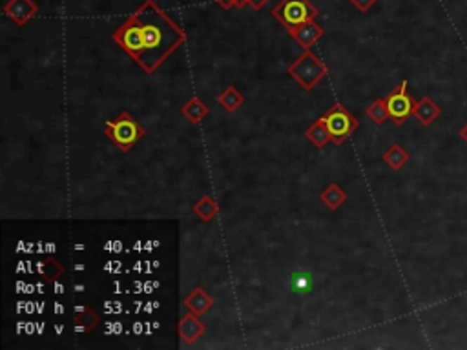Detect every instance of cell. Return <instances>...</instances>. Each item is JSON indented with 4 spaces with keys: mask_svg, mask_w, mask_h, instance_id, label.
<instances>
[{
    "mask_svg": "<svg viewBox=\"0 0 467 350\" xmlns=\"http://www.w3.org/2000/svg\"><path fill=\"white\" fill-rule=\"evenodd\" d=\"M386 100L387 108H389L390 121L396 126H402L409 117H413V109L416 102L413 100V97L409 95L407 81H402V84L396 90L390 91L389 95L386 97Z\"/></svg>",
    "mask_w": 467,
    "mask_h": 350,
    "instance_id": "cell-7",
    "label": "cell"
},
{
    "mask_svg": "<svg viewBox=\"0 0 467 350\" xmlns=\"http://www.w3.org/2000/svg\"><path fill=\"white\" fill-rule=\"evenodd\" d=\"M323 33H325V32H323V27L317 26L314 20H310V22H305V24H301V26H296V27H292V29H289V35H291L292 39H296V41H298V44H300L303 50H309L314 42H317L320 39H322Z\"/></svg>",
    "mask_w": 467,
    "mask_h": 350,
    "instance_id": "cell-10",
    "label": "cell"
},
{
    "mask_svg": "<svg viewBox=\"0 0 467 350\" xmlns=\"http://www.w3.org/2000/svg\"><path fill=\"white\" fill-rule=\"evenodd\" d=\"M213 2H216L218 6H221L223 9L236 8V2H234V0H213Z\"/></svg>",
    "mask_w": 467,
    "mask_h": 350,
    "instance_id": "cell-24",
    "label": "cell"
},
{
    "mask_svg": "<svg viewBox=\"0 0 467 350\" xmlns=\"http://www.w3.org/2000/svg\"><path fill=\"white\" fill-rule=\"evenodd\" d=\"M177 332H179V337L186 345H194L206 332V327L199 321V316H195L194 312L188 310V314L183 316L179 325H177Z\"/></svg>",
    "mask_w": 467,
    "mask_h": 350,
    "instance_id": "cell-9",
    "label": "cell"
},
{
    "mask_svg": "<svg viewBox=\"0 0 467 350\" xmlns=\"http://www.w3.org/2000/svg\"><path fill=\"white\" fill-rule=\"evenodd\" d=\"M305 137L310 139L316 148H323L327 142L331 141V133H329V130H327V126H325V123L322 121V117L317 119L316 123H314L313 126L305 132Z\"/></svg>",
    "mask_w": 467,
    "mask_h": 350,
    "instance_id": "cell-19",
    "label": "cell"
},
{
    "mask_svg": "<svg viewBox=\"0 0 467 350\" xmlns=\"http://www.w3.org/2000/svg\"><path fill=\"white\" fill-rule=\"evenodd\" d=\"M183 303H185L186 309L190 310V312H194L195 316L206 314V312L213 307V299L210 297V294L206 290H203L201 287H195L194 290L185 297Z\"/></svg>",
    "mask_w": 467,
    "mask_h": 350,
    "instance_id": "cell-12",
    "label": "cell"
},
{
    "mask_svg": "<svg viewBox=\"0 0 467 350\" xmlns=\"http://www.w3.org/2000/svg\"><path fill=\"white\" fill-rule=\"evenodd\" d=\"M383 163H387V166H389L390 170L400 172V170L409 163V154L400 144H393L389 150L383 154Z\"/></svg>",
    "mask_w": 467,
    "mask_h": 350,
    "instance_id": "cell-16",
    "label": "cell"
},
{
    "mask_svg": "<svg viewBox=\"0 0 467 350\" xmlns=\"http://www.w3.org/2000/svg\"><path fill=\"white\" fill-rule=\"evenodd\" d=\"M73 321L77 325V330L84 332V330H91L99 323V316L91 309H86V307H77L75 314H73Z\"/></svg>",
    "mask_w": 467,
    "mask_h": 350,
    "instance_id": "cell-18",
    "label": "cell"
},
{
    "mask_svg": "<svg viewBox=\"0 0 467 350\" xmlns=\"http://www.w3.org/2000/svg\"><path fill=\"white\" fill-rule=\"evenodd\" d=\"M349 2L354 6V8L358 9L360 13H367L369 9L376 4L378 0H349Z\"/></svg>",
    "mask_w": 467,
    "mask_h": 350,
    "instance_id": "cell-22",
    "label": "cell"
},
{
    "mask_svg": "<svg viewBox=\"0 0 467 350\" xmlns=\"http://www.w3.org/2000/svg\"><path fill=\"white\" fill-rule=\"evenodd\" d=\"M270 2V0H249L250 8L254 9V11H259V9H263V6Z\"/></svg>",
    "mask_w": 467,
    "mask_h": 350,
    "instance_id": "cell-23",
    "label": "cell"
},
{
    "mask_svg": "<svg viewBox=\"0 0 467 350\" xmlns=\"http://www.w3.org/2000/svg\"><path fill=\"white\" fill-rule=\"evenodd\" d=\"M323 205L327 206L329 210H338L341 205H343L345 201H347V194L341 190L340 184H336V182H331L325 190L322 191V196H320Z\"/></svg>",
    "mask_w": 467,
    "mask_h": 350,
    "instance_id": "cell-15",
    "label": "cell"
},
{
    "mask_svg": "<svg viewBox=\"0 0 467 350\" xmlns=\"http://www.w3.org/2000/svg\"><path fill=\"white\" fill-rule=\"evenodd\" d=\"M136 15L143 26V39H145V51L137 62L148 73H154L159 64L185 41V33L163 9L157 8L154 0H145Z\"/></svg>",
    "mask_w": 467,
    "mask_h": 350,
    "instance_id": "cell-1",
    "label": "cell"
},
{
    "mask_svg": "<svg viewBox=\"0 0 467 350\" xmlns=\"http://www.w3.org/2000/svg\"><path fill=\"white\" fill-rule=\"evenodd\" d=\"M459 135H460V139H462V141L467 144V123H466V126H463L462 130H460Z\"/></svg>",
    "mask_w": 467,
    "mask_h": 350,
    "instance_id": "cell-25",
    "label": "cell"
},
{
    "mask_svg": "<svg viewBox=\"0 0 467 350\" xmlns=\"http://www.w3.org/2000/svg\"><path fill=\"white\" fill-rule=\"evenodd\" d=\"M115 42H117L133 60H139L141 53L145 51V39H143V26L139 22V17L136 13L124 20L121 26L117 27L112 35Z\"/></svg>",
    "mask_w": 467,
    "mask_h": 350,
    "instance_id": "cell-5",
    "label": "cell"
},
{
    "mask_svg": "<svg viewBox=\"0 0 467 350\" xmlns=\"http://www.w3.org/2000/svg\"><path fill=\"white\" fill-rule=\"evenodd\" d=\"M181 114L185 115L192 124H199L206 115H209V106L204 105L199 97H192L188 102H185L181 108Z\"/></svg>",
    "mask_w": 467,
    "mask_h": 350,
    "instance_id": "cell-14",
    "label": "cell"
},
{
    "mask_svg": "<svg viewBox=\"0 0 467 350\" xmlns=\"http://www.w3.org/2000/svg\"><path fill=\"white\" fill-rule=\"evenodd\" d=\"M317 8L310 0H282L272 9V17L283 24L287 29L310 22L317 17Z\"/></svg>",
    "mask_w": 467,
    "mask_h": 350,
    "instance_id": "cell-3",
    "label": "cell"
},
{
    "mask_svg": "<svg viewBox=\"0 0 467 350\" xmlns=\"http://www.w3.org/2000/svg\"><path fill=\"white\" fill-rule=\"evenodd\" d=\"M322 121L331 133V141L334 144H343L345 139L360 126L358 119L349 114L341 105L332 106L325 115H322Z\"/></svg>",
    "mask_w": 467,
    "mask_h": 350,
    "instance_id": "cell-6",
    "label": "cell"
},
{
    "mask_svg": "<svg viewBox=\"0 0 467 350\" xmlns=\"http://www.w3.org/2000/svg\"><path fill=\"white\" fill-rule=\"evenodd\" d=\"M289 73H291L296 81L300 82L305 90L309 91L313 90L323 77H327L329 69H327V66L322 60L317 59L316 55L310 53L309 50H305L300 59L296 60L291 68H289Z\"/></svg>",
    "mask_w": 467,
    "mask_h": 350,
    "instance_id": "cell-4",
    "label": "cell"
},
{
    "mask_svg": "<svg viewBox=\"0 0 467 350\" xmlns=\"http://www.w3.org/2000/svg\"><path fill=\"white\" fill-rule=\"evenodd\" d=\"M234 2H236V8H237V9L245 8V6L249 4V0H234Z\"/></svg>",
    "mask_w": 467,
    "mask_h": 350,
    "instance_id": "cell-26",
    "label": "cell"
},
{
    "mask_svg": "<svg viewBox=\"0 0 467 350\" xmlns=\"http://www.w3.org/2000/svg\"><path fill=\"white\" fill-rule=\"evenodd\" d=\"M291 288L298 296H307L314 288V278L309 270L298 269L291 274Z\"/></svg>",
    "mask_w": 467,
    "mask_h": 350,
    "instance_id": "cell-13",
    "label": "cell"
},
{
    "mask_svg": "<svg viewBox=\"0 0 467 350\" xmlns=\"http://www.w3.org/2000/svg\"><path fill=\"white\" fill-rule=\"evenodd\" d=\"M367 115L371 119L372 123L376 124V126H381V124H386L387 121L390 119L389 115V108H387V100L386 99H376L372 105H369L367 108Z\"/></svg>",
    "mask_w": 467,
    "mask_h": 350,
    "instance_id": "cell-21",
    "label": "cell"
},
{
    "mask_svg": "<svg viewBox=\"0 0 467 350\" xmlns=\"http://www.w3.org/2000/svg\"><path fill=\"white\" fill-rule=\"evenodd\" d=\"M37 13H39V6L33 0H9L4 6V15L11 18L17 26H24Z\"/></svg>",
    "mask_w": 467,
    "mask_h": 350,
    "instance_id": "cell-8",
    "label": "cell"
},
{
    "mask_svg": "<svg viewBox=\"0 0 467 350\" xmlns=\"http://www.w3.org/2000/svg\"><path fill=\"white\" fill-rule=\"evenodd\" d=\"M243 95L239 93V90L234 86H228L223 90L221 95L218 97V102L223 106V108L227 109V112H230V114H234L236 109H239V106L243 105Z\"/></svg>",
    "mask_w": 467,
    "mask_h": 350,
    "instance_id": "cell-20",
    "label": "cell"
},
{
    "mask_svg": "<svg viewBox=\"0 0 467 350\" xmlns=\"http://www.w3.org/2000/svg\"><path fill=\"white\" fill-rule=\"evenodd\" d=\"M192 210H194V214H197V217H199L201 221H204V223L212 221V219L219 214V206L216 205V201L210 196L201 197V199L192 206Z\"/></svg>",
    "mask_w": 467,
    "mask_h": 350,
    "instance_id": "cell-17",
    "label": "cell"
},
{
    "mask_svg": "<svg viewBox=\"0 0 467 350\" xmlns=\"http://www.w3.org/2000/svg\"><path fill=\"white\" fill-rule=\"evenodd\" d=\"M440 114H442L440 106L436 105L431 97H422V99L414 105L413 109V117L416 119L422 126H431L436 119L440 117Z\"/></svg>",
    "mask_w": 467,
    "mask_h": 350,
    "instance_id": "cell-11",
    "label": "cell"
},
{
    "mask_svg": "<svg viewBox=\"0 0 467 350\" xmlns=\"http://www.w3.org/2000/svg\"><path fill=\"white\" fill-rule=\"evenodd\" d=\"M145 128L126 112L114 121H106V135L121 152L132 150L137 141L145 137Z\"/></svg>",
    "mask_w": 467,
    "mask_h": 350,
    "instance_id": "cell-2",
    "label": "cell"
}]
</instances>
